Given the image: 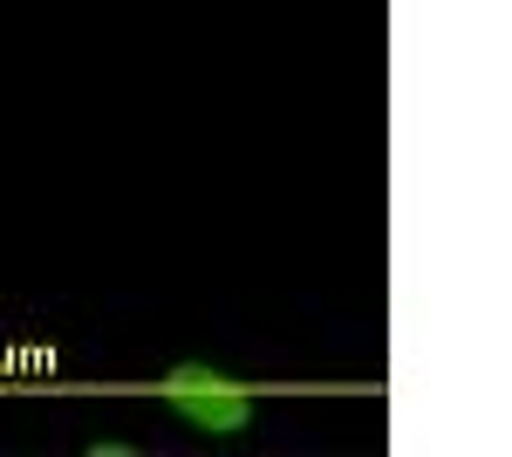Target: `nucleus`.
<instances>
[{"label": "nucleus", "mask_w": 512, "mask_h": 457, "mask_svg": "<svg viewBox=\"0 0 512 457\" xmlns=\"http://www.w3.org/2000/svg\"><path fill=\"white\" fill-rule=\"evenodd\" d=\"M158 396L192 423V430H205V437H239V430L253 423V396H246L233 376L205 369V362H178V369L158 382Z\"/></svg>", "instance_id": "nucleus-1"}]
</instances>
